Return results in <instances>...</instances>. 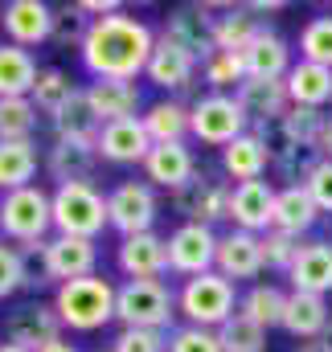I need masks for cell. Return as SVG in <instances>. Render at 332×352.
Segmentation results:
<instances>
[{
  "instance_id": "cell-3",
  "label": "cell",
  "mask_w": 332,
  "mask_h": 352,
  "mask_svg": "<svg viewBox=\"0 0 332 352\" xmlns=\"http://www.w3.org/2000/svg\"><path fill=\"white\" fill-rule=\"evenodd\" d=\"M115 320L123 328H148V332H172L176 320V291L165 278H127L115 287Z\"/></svg>"
},
{
  "instance_id": "cell-23",
  "label": "cell",
  "mask_w": 332,
  "mask_h": 352,
  "mask_svg": "<svg viewBox=\"0 0 332 352\" xmlns=\"http://www.w3.org/2000/svg\"><path fill=\"white\" fill-rule=\"evenodd\" d=\"M242 66H247V78H275V82H283L295 62H291V45L275 29H262L242 50Z\"/></svg>"
},
{
  "instance_id": "cell-50",
  "label": "cell",
  "mask_w": 332,
  "mask_h": 352,
  "mask_svg": "<svg viewBox=\"0 0 332 352\" xmlns=\"http://www.w3.org/2000/svg\"><path fill=\"white\" fill-rule=\"evenodd\" d=\"M320 156L332 160V115H329V127H324V140H320Z\"/></svg>"
},
{
  "instance_id": "cell-45",
  "label": "cell",
  "mask_w": 332,
  "mask_h": 352,
  "mask_svg": "<svg viewBox=\"0 0 332 352\" xmlns=\"http://www.w3.org/2000/svg\"><path fill=\"white\" fill-rule=\"evenodd\" d=\"M168 352H222V344H218V332L185 324L168 332Z\"/></svg>"
},
{
  "instance_id": "cell-34",
  "label": "cell",
  "mask_w": 332,
  "mask_h": 352,
  "mask_svg": "<svg viewBox=\"0 0 332 352\" xmlns=\"http://www.w3.org/2000/svg\"><path fill=\"white\" fill-rule=\"evenodd\" d=\"M33 176H37V144L33 140L0 144V192L29 188Z\"/></svg>"
},
{
  "instance_id": "cell-6",
  "label": "cell",
  "mask_w": 332,
  "mask_h": 352,
  "mask_svg": "<svg viewBox=\"0 0 332 352\" xmlns=\"http://www.w3.org/2000/svg\"><path fill=\"white\" fill-rule=\"evenodd\" d=\"M54 230L62 238H98L111 221H107V192H98L90 180L74 184H58L54 192Z\"/></svg>"
},
{
  "instance_id": "cell-37",
  "label": "cell",
  "mask_w": 332,
  "mask_h": 352,
  "mask_svg": "<svg viewBox=\"0 0 332 352\" xmlns=\"http://www.w3.org/2000/svg\"><path fill=\"white\" fill-rule=\"evenodd\" d=\"M201 78L209 94H226V90H238L247 82V66H242V54H230V50H214L205 62H201Z\"/></svg>"
},
{
  "instance_id": "cell-43",
  "label": "cell",
  "mask_w": 332,
  "mask_h": 352,
  "mask_svg": "<svg viewBox=\"0 0 332 352\" xmlns=\"http://www.w3.org/2000/svg\"><path fill=\"white\" fill-rule=\"evenodd\" d=\"M283 119H287L291 135H295L304 148L320 152V140H324V127H329V115H324V111H312V107H291Z\"/></svg>"
},
{
  "instance_id": "cell-31",
  "label": "cell",
  "mask_w": 332,
  "mask_h": 352,
  "mask_svg": "<svg viewBox=\"0 0 332 352\" xmlns=\"http://www.w3.org/2000/svg\"><path fill=\"white\" fill-rule=\"evenodd\" d=\"M140 123L152 144H185L189 140V107L176 98H160V102L144 107Z\"/></svg>"
},
{
  "instance_id": "cell-1",
  "label": "cell",
  "mask_w": 332,
  "mask_h": 352,
  "mask_svg": "<svg viewBox=\"0 0 332 352\" xmlns=\"http://www.w3.org/2000/svg\"><path fill=\"white\" fill-rule=\"evenodd\" d=\"M156 37L148 21L132 16L127 8L111 12V16H98L90 21L86 29V41L79 50L86 74L98 82V78H123V82H136L144 70H148V58L156 50Z\"/></svg>"
},
{
  "instance_id": "cell-32",
  "label": "cell",
  "mask_w": 332,
  "mask_h": 352,
  "mask_svg": "<svg viewBox=\"0 0 332 352\" xmlns=\"http://www.w3.org/2000/svg\"><path fill=\"white\" fill-rule=\"evenodd\" d=\"M258 33H262V25H258V16H250L247 4H226L222 16H214V45L218 50L242 54Z\"/></svg>"
},
{
  "instance_id": "cell-4",
  "label": "cell",
  "mask_w": 332,
  "mask_h": 352,
  "mask_svg": "<svg viewBox=\"0 0 332 352\" xmlns=\"http://www.w3.org/2000/svg\"><path fill=\"white\" fill-rule=\"evenodd\" d=\"M238 291L230 278H222L218 270L209 274H197V278H185L180 291H176V311L193 324V328H209L218 332L234 311H238Z\"/></svg>"
},
{
  "instance_id": "cell-41",
  "label": "cell",
  "mask_w": 332,
  "mask_h": 352,
  "mask_svg": "<svg viewBox=\"0 0 332 352\" xmlns=\"http://www.w3.org/2000/svg\"><path fill=\"white\" fill-rule=\"evenodd\" d=\"M300 58L332 70V16H312L300 29Z\"/></svg>"
},
{
  "instance_id": "cell-22",
  "label": "cell",
  "mask_w": 332,
  "mask_h": 352,
  "mask_svg": "<svg viewBox=\"0 0 332 352\" xmlns=\"http://www.w3.org/2000/svg\"><path fill=\"white\" fill-rule=\"evenodd\" d=\"M98 140H54L45 168L58 184H74V180H90L94 164H98Z\"/></svg>"
},
{
  "instance_id": "cell-54",
  "label": "cell",
  "mask_w": 332,
  "mask_h": 352,
  "mask_svg": "<svg viewBox=\"0 0 332 352\" xmlns=\"http://www.w3.org/2000/svg\"><path fill=\"white\" fill-rule=\"evenodd\" d=\"M107 352H111V349H107Z\"/></svg>"
},
{
  "instance_id": "cell-24",
  "label": "cell",
  "mask_w": 332,
  "mask_h": 352,
  "mask_svg": "<svg viewBox=\"0 0 332 352\" xmlns=\"http://www.w3.org/2000/svg\"><path fill=\"white\" fill-rule=\"evenodd\" d=\"M193 173H197V160H193L189 144H152V152L144 160L148 184L152 188H168V192H176Z\"/></svg>"
},
{
  "instance_id": "cell-44",
  "label": "cell",
  "mask_w": 332,
  "mask_h": 352,
  "mask_svg": "<svg viewBox=\"0 0 332 352\" xmlns=\"http://www.w3.org/2000/svg\"><path fill=\"white\" fill-rule=\"evenodd\" d=\"M111 352H168V332L119 328V336L111 340Z\"/></svg>"
},
{
  "instance_id": "cell-46",
  "label": "cell",
  "mask_w": 332,
  "mask_h": 352,
  "mask_svg": "<svg viewBox=\"0 0 332 352\" xmlns=\"http://www.w3.org/2000/svg\"><path fill=\"white\" fill-rule=\"evenodd\" d=\"M25 291V263H21V250L17 246H4L0 238V299Z\"/></svg>"
},
{
  "instance_id": "cell-35",
  "label": "cell",
  "mask_w": 332,
  "mask_h": 352,
  "mask_svg": "<svg viewBox=\"0 0 332 352\" xmlns=\"http://www.w3.org/2000/svg\"><path fill=\"white\" fill-rule=\"evenodd\" d=\"M283 307H287V291H279L275 283H254L247 295L238 299V311L254 320L258 328H279L283 324Z\"/></svg>"
},
{
  "instance_id": "cell-47",
  "label": "cell",
  "mask_w": 332,
  "mask_h": 352,
  "mask_svg": "<svg viewBox=\"0 0 332 352\" xmlns=\"http://www.w3.org/2000/svg\"><path fill=\"white\" fill-rule=\"evenodd\" d=\"M304 188L312 192V201H316L320 213H332V160H320V164L308 173Z\"/></svg>"
},
{
  "instance_id": "cell-49",
  "label": "cell",
  "mask_w": 332,
  "mask_h": 352,
  "mask_svg": "<svg viewBox=\"0 0 332 352\" xmlns=\"http://www.w3.org/2000/svg\"><path fill=\"white\" fill-rule=\"evenodd\" d=\"M37 352H79V349H74V344H70L66 336H58V340H50L45 349H37Z\"/></svg>"
},
{
  "instance_id": "cell-53",
  "label": "cell",
  "mask_w": 332,
  "mask_h": 352,
  "mask_svg": "<svg viewBox=\"0 0 332 352\" xmlns=\"http://www.w3.org/2000/svg\"><path fill=\"white\" fill-rule=\"evenodd\" d=\"M0 352H29V349H21V344H8V340H4V344H0Z\"/></svg>"
},
{
  "instance_id": "cell-2",
  "label": "cell",
  "mask_w": 332,
  "mask_h": 352,
  "mask_svg": "<svg viewBox=\"0 0 332 352\" xmlns=\"http://www.w3.org/2000/svg\"><path fill=\"white\" fill-rule=\"evenodd\" d=\"M54 311L70 332H98L115 320V283L103 274L62 283L54 295Z\"/></svg>"
},
{
  "instance_id": "cell-16",
  "label": "cell",
  "mask_w": 332,
  "mask_h": 352,
  "mask_svg": "<svg viewBox=\"0 0 332 352\" xmlns=\"http://www.w3.org/2000/svg\"><path fill=\"white\" fill-rule=\"evenodd\" d=\"M86 98L98 115V123H119V119H140L144 107V90L140 82H123V78H98L86 87Z\"/></svg>"
},
{
  "instance_id": "cell-38",
  "label": "cell",
  "mask_w": 332,
  "mask_h": 352,
  "mask_svg": "<svg viewBox=\"0 0 332 352\" xmlns=\"http://www.w3.org/2000/svg\"><path fill=\"white\" fill-rule=\"evenodd\" d=\"M218 344H222V352H267V328H258L242 311H234L218 328Z\"/></svg>"
},
{
  "instance_id": "cell-21",
  "label": "cell",
  "mask_w": 332,
  "mask_h": 352,
  "mask_svg": "<svg viewBox=\"0 0 332 352\" xmlns=\"http://www.w3.org/2000/svg\"><path fill=\"white\" fill-rule=\"evenodd\" d=\"M144 78H148L152 87L172 90V94H176V90L193 87V78H197V62H193L185 50H176L168 37H156V50H152V58H148Z\"/></svg>"
},
{
  "instance_id": "cell-9",
  "label": "cell",
  "mask_w": 332,
  "mask_h": 352,
  "mask_svg": "<svg viewBox=\"0 0 332 352\" xmlns=\"http://www.w3.org/2000/svg\"><path fill=\"white\" fill-rule=\"evenodd\" d=\"M230 180H218V173H197L189 176L176 192H172V205L185 221H197V226H214L226 217L230 209Z\"/></svg>"
},
{
  "instance_id": "cell-20",
  "label": "cell",
  "mask_w": 332,
  "mask_h": 352,
  "mask_svg": "<svg viewBox=\"0 0 332 352\" xmlns=\"http://www.w3.org/2000/svg\"><path fill=\"white\" fill-rule=\"evenodd\" d=\"M291 278V291H308V295H329L332 291V242L316 238V242H304L295 263L287 270Z\"/></svg>"
},
{
  "instance_id": "cell-33",
  "label": "cell",
  "mask_w": 332,
  "mask_h": 352,
  "mask_svg": "<svg viewBox=\"0 0 332 352\" xmlns=\"http://www.w3.org/2000/svg\"><path fill=\"white\" fill-rule=\"evenodd\" d=\"M50 123H54L58 140H98V131H103V123H98V115H94V107H90V98H86V87L74 90L70 102H66Z\"/></svg>"
},
{
  "instance_id": "cell-39",
  "label": "cell",
  "mask_w": 332,
  "mask_h": 352,
  "mask_svg": "<svg viewBox=\"0 0 332 352\" xmlns=\"http://www.w3.org/2000/svg\"><path fill=\"white\" fill-rule=\"evenodd\" d=\"M37 131V107L29 98H0V144L33 140Z\"/></svg>"
},
{
  "instance_id": "cell-27",
  "label": "cell",
  "mask_w": 332,
  "mask_h": 352,
  "mask_svg": "<svg viewBox=\"0 0 332 352\" xmlns=\"http://www.w3.org/2000/svg\"><path fill=\"white\" fill-rule=\"evenodd\" d=\"M316 221H320V209H316V201H312V192L304 184L279 188V197H275V226L271 230L291 234V238H304Z\"/></svg>"
},
{
  "instance_id": "cell-17",
  "label": "cell",
  "mask_w": 332,
  "mask_h": 352,
  "mask_svg": "<svg viewBox=\"0 0 332 352\" xmlns=\"http://www.w3.org/2000/svg\"><path fill=\"white\" fill-rule=\"evenodd\" d=\"M115 263L127 278H160V274H168V238H160V234L123 238L115 250Z\"/></svg>"
},
{
  "instance_id": "cell-29",
  "label": "cell",
  "mask_w": 332,
  "mask_h": 352,
  "mask_svg": "<svg viewBox=\"0 0 332 352\" xmlns=\"http://www.w3.org/2000/svg\"><path fill=\"white\" fill-rule=\"evenodd\" d=\"M41 66L33 50H21L12 41H0V98H29Z\"/></svg>"
},
{
  "instance_id": "cell-7",
  "label": "cell",
  "mask_w": 332,
  "mask_h": 352,
  "mask_svg": "<svg viewBox=\"0 0 332 352\" xmlns=\"http://www.w3.org/2000/svg\"><path fill=\"white\" fill-rule=\"evenodd\" d=\"M247 131H250V119L234 94H205V98H197L189 107V135L197 144H205V148H226Z\"/></svg>"
},
{
  "instance_id": "cell-40",
  "label": "cell",
  "mask_w": 332,
  "mask_h": 352,
  "mask_svg": "<svg viewBox=\"0 0 332 352\" xmlns=\"http://www.w3.org/2000/svg\"><path fill=\"white\" fill-rule=\"evenodd\" d=\"M86 29H90V16H86L79 4H62L54 8V29H50V41L58 50H83Z\"/></svg>"
},
{
  "instance_id": "cell-11",
  "label": "cell",
  "mask_w": 332,
  "mask_h": 352,
  "mask_svg": "<svg viewBox=\"0 0 332 352\" xmlns=\"http://www.w3.org/2000/svg\"><path fill=\"white\" fill-rule=\"evenodd\" d=\"M176 50H185L197 66L218 50L214 45V8L209 4H180V8H172L165 21V33Z\"/></svg>"
},
{
  "instance_id": "cell-10",
  "label": "cell",
  "mask_w": 332,
  "mask_h": 352,
  "mask_svg": "<svg viewBox=\"0 0 332 352\" xmlns=\"http://www.w3.org/2000/svg\"><path fill=\"white\" fill-rule=\"evenodd\" d=\"M218 263V234L214 226H197V221H185L168 234V270L180 274V278H197V274H209Z\"/></svg>"
},
{
  "instance_id": "cell-5",
  "label": "cell",
  "mask_w": 332,
  "mask_h": 352,
  "mask_svg": "<svg viewBox=\"0 0 332 352\" xmlns=\"http://www.w3.org/2000/svg\"><path fill=\"white\" fill-rule=\"evenodd\" d=\"M50 230H54V197L41 184L0 197V234L8 242H17V246L50 242Z\"/></svg>"
},
{
  "instance_id": "cell-52",
  "label": "cell",
  "mask_w": 332,
  "mask_h": 352,
  "mask_svg": "<svg viewBox=\"0 0 332 352\" xmlns=\"http://www.w3.org/2000/svg\"><path fill=\"white\" fill-rule=\"evenodd\" d=\"M320 344L332 352V320H329V328H324V336H320Z\"/></svg>"
},
{
  "instance_id": "cell-48",
  "label": "cell",
  "mask_w": 332,
  "mask_h": 352,
  "mask_svg": "<svg viewBox=\"0 0 332 352\" xmlns=\"http://www.w3.org/2000/svg\"><path fill=\"white\" fill-rule=\"evenodd\" d=\"M250 12H283V4L279 0H254V4H247Z\"/></svg>"
},
{
  "instance_id": "cell-28",
  "label": "cell",
  "mask_w": 332,
  "mask_h": 352,
  "mask_svg": "<svg viewBox=\"0 0 332 352\" xmlns=\"http://www.w3.org/2000/svg\"><path fill=\"white\" fill-rule=\"evenodd\" d=\"M238 107L247 111L250 123H262V119H279L291 111V98H287V87L275 82V78H247L242 87L234 90Z\"/></svg>"
},
{
  "instance_id": "cell-13",
  "label": "cell",
  "mask_w": 332,
  "mask_h": 352,
  "mask_svg": "<svg viewBox=\"0 0 332 352\" xmlns=\"http://www.w3.org/2000/svg\"><path fill=\"white\" fill-rule=\"evenodd\" d=\"M58 336H62V320H58L54 303H41V299H29V303L12 307L8 320H4V340L21 344V349H29V352L45 349Z\"/></svg>"
},
{
  "instance_id": "cell-15",
  "label": "cell",
  "mask_w": 332,
  "mask_h": 352,
  "mask_svg": "<svg viewBox=\"0 0 332 352\" xmlns=\"http://www.w3.org/2000/svg\"><path fill=\"white\" fill-rule=\"evenodd\" d=\"M0 29L12 45L21 50H33L41 41H50V29H54V8L45 0H12L4 4L0 12Z\"/></svg>"
},
{
  "instance_id": "cell-30",
  "label": "cell",
  "mask_w": 332,
  "mask_h": 352,
  "mask_svg": "<svg viewBox=\"0 0 332 352\" xmlns=\"http://www.w3.org/2000/svg\"><path fill=\"white\" fill-rule=\"evenodd\" d=\"M267 168H271V156H267V148L258 144V135H254V131L238 135L234 144H226V148H222V173L230 176L234 184L262 180Z\"/></svg>"
},
{
  "instance_id": "cell-26",
  "label": "cell",
  "mask_w": 332,
  "mask_h": 352,
  "mask_svg": "<svg viewBox=\"0 0 332 352\" xmlns=\"http://www.w3.org/2000/svg\"><path fill=\"white\" fill-rule=\"evenodd\" d=\"M283 87H287L291 107L324 111V107L332 102V70H324V66H316V62H304V58H300V62L287 70Z\"/></svg>"
},
{
  "instance_id": "cell-36",
  "label": "cell",
  "mask_w": 332,
  "mask_h": 352,
  "mask_svg": "<svg viewBox=\"0 0 332 352\" xmlns=\"http://www.w3.org/2000/svg\"><path fill=\"white\" fill-rule=\"evenodd\" d=\"M74 78L66 74V70H58V66H41V74H37V82H33V94H29V102L41 111V115H58L66 102H70V94H74Z\"/></svg>"
},
{
  "instance_id": "cell-25",
  "label": "cell",
  "mask_w": 332,
  "mask_h": 352,
  "mask_svg": "<svg viewBox=\"0 0 332 352\" xmlns=\"http://www.w3.org/2000/svg\"><path fill=\"white\" fill-rule=\"evenodd\" d=\"M332 311L324 295H308V291H287V307H283V324L295 340H320L329 328Z\"/></svg>"
},
{
  "instance_id": "cell-19",
  "label": "cell",
  "mask_w": 332,
  "mask_h": 352,
  "mask_svg": "<svg viewBox=\"0 0 332 352\" xmlns=\"http://www.w3.org/2000/svg\"><path fill=\"white\" fill-rule=\"evenodd\" d=\"M152 152V140L144 131L140 119H119V123H103L98 131V156L111 164H144Z\"/></svg>"
},
{
  "instance_id": "cell-51",
  "label": "cell",
  "mask_w": 332,
  "mask_h": 352,
  "mask_svg": "<svg viewBox=\"0 0 332 352\" xmlns=\"http://www.w3.org/2000/svg\"><path fill=\"white\" fill-rule=\"evenodd\" d=\"M295 352H329V349H324L320 340H308V344H300V349H295Z\"/></svg>"
},
{
  "instance_id": "cell-12",
  "label": "cell",
  "mask_w": 332,
  "mask_h": 352,
  "mask_svg": "<svg viewBox=\"0 0 332 352\" xmlns=\"http://www.w3.org/2000/svg\"><path fill=\"white\" fill-rule=\"evenodd\" d=\"M275 197L279 188L271 180H247V184H234L230 188V209H226V221H234V230L262 238L271 226H275Z\"/></svg>"
},
{
  "instance_id": "cell-8",
  "label": "cell",
  "mask_w": 332,
  "mask_h": 352,
  "mask_svg": "<svg viewBox=\"0 0 332 352\" xmlns=\"http://www.w3.org/2000/svg\"><path fill=\"white\" fill-rule=\"evenodd\" d=\"M156 213H160V201H156V188H152L148 180H119V184L107 192V221H111V230H119L123 238L152 234Z\"/></svg>"
},
{
  "instance_id": "cell-42",
  "label": "cell",
  "mask_w": 332,
  "mask_h": 352,
  "mask_svg": "<svg viewBox=\"0 0 332 352\" xmlns=\"http://www.w3.org/2000/svg\"><path fill=\"white\" fill-rule=\"evenodd\" d=\"M258 246H262V270H279V274H287L304 242H300V238H291V234L267 230V234L258 238Z\"/></svg>"
},
{
  "instance_id": "cell-18",
  "label": "cell",
  "mask_w": 332,
  "mask_h": 352,
  "mask_svg": "<svg viewBox=\"0 0 332 352\" xmlns=\"http://www.w3.org/2000/svg\"><path fill=\"white\" fill-rule=\"evenodd\" d=\"M214 270L230 283H247V278H258L262 274V246L254 234H242V230H230L218 238V263Z\"/></svg>"
},
{
  "instance_id": "cell-14",
  "label": "cell",
  "mask_w": 332,
  "mask_h": 352,
  "mask_svg": "<svg viewBox=\"0 0 332 352\" xmlns=\"http://www.w3.org/2000/svg\"><path fill=\"white\" fill-rule=\"evenodd\" d=\"M41 263H45V274L50 283H74V278H90L98 274V246L90 238H50L41 246Z\"/></svg>"
}]
</instances>
